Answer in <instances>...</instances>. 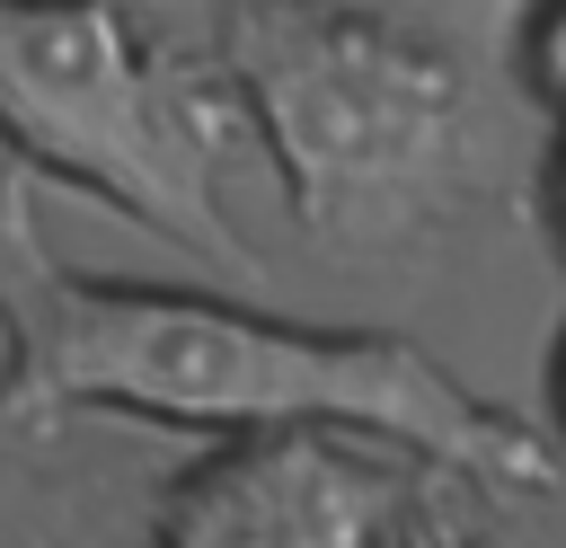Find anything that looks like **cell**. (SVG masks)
I'll return each mask as SVG.
<instances>
[{
  "mask_svg": "<svg viewBox=\"0 0 566 548\" xmlns=\"http://www.w3.org/2000/svg\"><path fill=\"white\" fill-rule=\"evenodd\" d=\"M548 415H557V442H566V345H557V362H548Z\"/></svg>",
  "mask_w": 566,
  "mask_h": 548,
  "instance_id": "cell-6",
  "label": "cell"
},
{
  "mask_svg": "<svg viewBox=\"0 0 566 548\" xmlns=\"http://www.w3.org/2000/svg\"><path fill=\"white\" fill-rule=\"evenodd\" d=\"M0 133L142 230L221 265L239 256L203 186V141L168 115L115 0H0Z\"/></svg>",
  "mask_w": 566,
  "mask_h": 548,
  "instance_id": "cell-3",
  "label": "cell"
},
{
  "mask_svg": "<svg viewBox=\"0 0 566 548\" xmlns=\"http://www.w3.org/2000/svg\"><path fill=\"white\" fill-rule=\"evenodd\" d=\"M548 212H557V239H566V159H557V186H548Z\"/></svg>",
  "mask_w": 566,
  "mask_h": 548,
  "instance_id": "cell-7",
  "label": "cell"
},
{
  "mask_svg": "<svg viewBox=\"0 0 566 548\" xmlns=\"http://www.w3.org/2000/svg\"><path fill=\"white\" fill-rule=\"evenodd\" d=\"M531 62H539V88L566 106V0L539 18V44H531Z\"/></svg>",
  "mask_w": 566,
  "mask_h": 548,
  "instance_id": "cell-5",
  "label": "cell"
},
{
  "mask_svg": "<svg viewBox=\"0 0 566 548\" xmlns=\"http://www.w3.org/2000/svg\"><path fill=\"white\" fill-rule=\"evenodd\" d=\"M230 62L310 239L389 247L451 194L469 97L433 44L318 0H239Z\"/></svg>",
  "mask_w": 566,
  "mask_h": 548,
  "instance_id": "cell-2",
  "label": "cell"
},
{
  "mask_svg": "<svg viewBox=\"0 0 566 548\" xmlns=\"http://www.w3.org/2000/svg\"><path fill=\"white\" fill-rule=\"evenodd\" d=\"M398 486L354 433H230L159 495V548H380Z\"/></svg>",
  "mask_w": 566,
  "mask_h": 548,
  "instance_id": "cell-4",
  "label": "cell"
},
{
  "mask_svg": "<svg viewBox=\"0 0 566 548\" xmlns=\"http://www.w3.org/2000/svg\"><path fill=\"white\" fill-rule=\"evenodd\" d=\"M0 336H9V415H142L177 433H283L327 424L451 477L548 495V442L442 371L424 345L380 327H292L248 301L97 283L62 265L18 177H0Z\"/></svg>",
  "mask_w": 566,
  "mask_h": 548,
  "instance_id": "cell-1",
  "label": "cell"
}]
</instances>
